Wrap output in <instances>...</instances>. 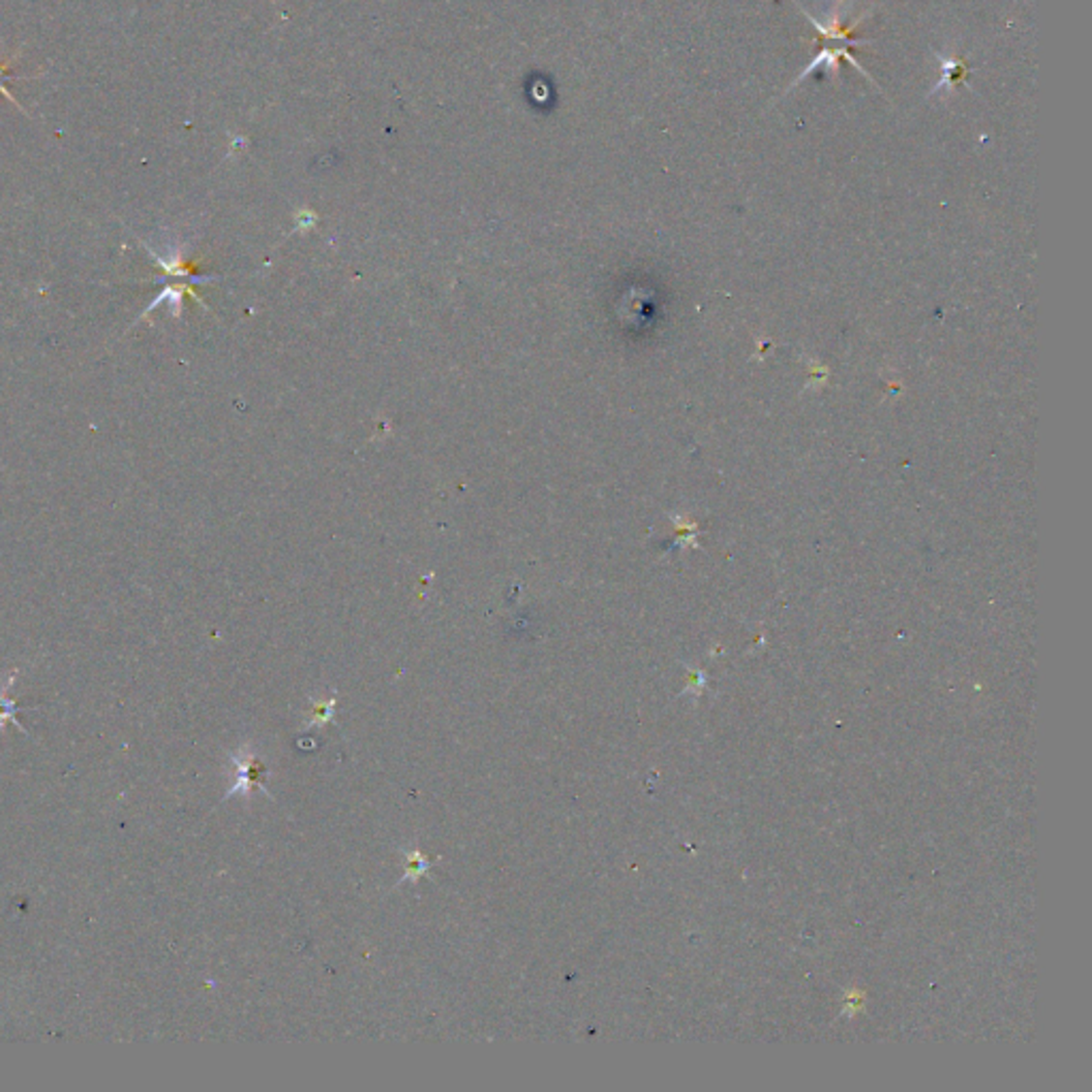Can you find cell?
<instances>
[{
    "label": "cell",
    "mask_w": 1092,
    "mask_h": 1092,
    "mask_svg": "<svg viewBox=\"0 0 1092 1092\" xmlns=\"http://www.w3.org/2000/svg\"><path fill=\"white\" fill-rule=\"evenodd\" d=\"M233 764H235L237 776H235L233 787H230V792L225 798L235 796V794H248V792L255 790V787H260V790H262L260 776H262V773H265V769H262V764L258 760H255L248 753H241V755H233Z\"/></svg>",
    "instance_id": "cell-1"
},
{
    "label": "cell",
    "mask_w": 1092,
    "mask_h": 1092,
    "mask_svg": "<svg viewBox=\"0 0 1092 1092\" xmlns=\"http://www.w3.org/2000/svg\"><path fill=\"white\" fill-rule=\"evenodd\" d=\"M15 675H17V672L14 670L9 677H0V732L5 730L7 723H14V726H15L19 732L26 734V737H30L28 730L22 726V723H19L17 713H19V711H33V707L19 709L17 702H15L14 698H9V689L14 687Z\"/></svg>",
    "instance_id": "cell-2"
},
{
    "label": "cell",
    "mask_w": 1092,
    "mask_h": 1092,
    "mask_svg": "<svg viewBox=\"0 0 1092 1092\" xmlns=\"http://www.w3.org/2000/svg\"><path fill=\"white\" fill-rule=\"evenodd\" d=\"M9 67H12V62H3V60H0V94H3L5 99H9V103H14L19 111H24L22 105H19V103L12 97V92L7 90L5 83H7V81H15V79H28V77L14 76V73H9Z\"/></svg>",
    "instance_id": "cell-3"
},
{
    "label": "cell",
    "mask_w": 1092,
    "mask_h": 1092,
    "mask_svg": "<svg viewBox=\"0 0 1092 1092\" xmlns=\"http://www.w3.org/2000/svg\"><path fill=\"white\" fill-rule=\"evenodd\" d=\"M425 870H427V860H425V858H423L421 854H412V856H410V860H408V866H406V875H404V881H406V879H410V877H418V875H423V873H425Z\"/></svg>",
    "instance_id": "cell-4"
}]
</instances>
